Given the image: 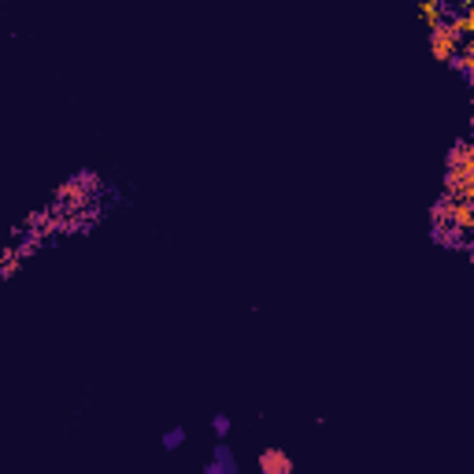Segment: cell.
<instances>
[{
  "mask_svg": "<svg viewBox=\"0 0 474 474\" xmlns=\"http://www.w3.org/2000/svg\"><path fill=\"white\" fill-rule=\"evenodd\" d=\"M211 427H215L219 437H226V434H230V415H215V419H211Z\"/></svg>",
  "mask_w": 474,
  "mask_h": 474,
  "instance_id": "cell-6",
  "label": "cell"
},
{
  "mask_svg": "<svg viewBox=\"0 0 474 474\" xmlns=\"http://www.w3.org/2000/svg\"><path fill=\"white\" fill-rule=\"evenodd\" d=\"M456 48H460V41L452 38V30L441 23V26H434L430 30V52H434V60H441V63H448L452 56H456Z\"/></svg>",
  "mask_w": 474,
  "mask_h": 474,
  "instance_id": "cell-1",
  "label": "cell"
},
{
  "mask_svg": "<svg viewBox=\"0 0 474 474\" xmlns=\"http://www.w3.org/2000/svg\"><path fill=\"white\" fill-rule=\"evenodd\" d=\"M422 11V19H427V26L434 30V26H441V0H427V4L419 8Z\"/></svg>",
  "mask_w": 474,
  "mask_h": 474,
  "instance_id": "cell-4",
  "label": "cell"
},
{
  "mask_svg": "<svg viewBox=\"0 0 474 474\" xmlns=\"http://www.w3.org/2000/svg\"><path fill=\"white\" fill-rule=\"evenodd\" d=\"M256 463H259V474H297L289 452H282V448H264Z\"/></svg>",
  "mask_w": 474,
  "mask_h": 474,
  "instance_id": "cell-2",
  "label": "cell"
},
{
  "mask_svg": "<svg viewBox=\"0 0 474 474\" xmlns=\"http://www.w3.org/2000/svg\"><path fill=\"white\" fill-rule=\"evenodd\" d=\"M204 474H241V470H237V463H234L230 448L219 445V448H215V463H208V467H204Z\"/></svg>",
  "mask_w": 474,
  "mask_h": 474,
  "instance_id": "cell-3",
  "label": "cell"
},
{
  "mask_svg": "<svg viewBox=\"0 0 474 474\" xmlns=\"http://www.w3.org/2000/svg\"><path fill=\"white\" fill-rule=\"evenodd\" d=\"M182 441H186V430H182V427H174V430L163 434V448L174 452V448H182Z\"/></svg>",
  "mask_w": 474,
  "mask_h": 474,
  "instance_id": "cell-5",
  "label": "cell"
}]
</instances>
